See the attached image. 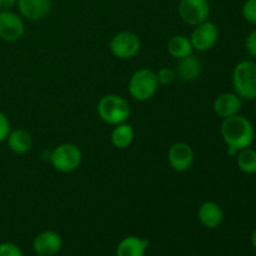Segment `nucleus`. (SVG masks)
Returning <instances> with one entry per match:
<instances>
[{"label":"nucleus","instance_id":"nucleus-1","mask_svg":"<svg viewBox=\"0 0 256 256\" xmlns=\"http://www.w3.org/2000/svg\"><path fill=\"white\" fill-rule=\"evenodd\" d=\"M222 136L228 148L240 152L252 146L255 139V129L248 118L236 114L222 120Z\"/></svg>","mask_w":256,"mask_h":256},{"label":"nucleus","instance_id":"nucleus-2","mask_svg":"<svg viewBox=\"0 0 256 256\" xmlns=\"http://www.w3.org/2000/svg\"><path fill=\"white\" fill-rule=\"evenodd\" d=\"M234 92L242 100H256V62L242 60L235 65L232 75Z\"/></svg>","mask_w":256,"mask_h":256},{"label":"nucleus","instance_id":"nucleus-3","mask_svg":"<svg viewBox=\"0 0 256 256\" xmlns=\"http://www.w3.org/2000/svg\"><path fill=\"white\" fill-rule=\"evenodd\" d=\"M98 114L106 124L115 125L126 122L130 116V105L125 98L115 94H108L98 102Z\"/></svg>","mask_w":256,"mask_h":256},{"label":"nucleus","instance_id":"nucleus-4","mask_svg":"<svg viewBox=\"0 0 256 256\" xmlns=\"http://www.w3.org/2000/svg\"><path fill=\"white\" fill-rule=\"evenodd\" d=\"M130 96L136 102H148L152 99L159 89L156 72L150 69H139L132 75L129 80Z\"/></svg>","mask_w":256,"mask_h":256},{"label":"nucleus","instance_id":"nucleus-5","mask_svg":"<svg viewBox=\"0 0 256 256\" xmlns=\"http://www.w3.org/2000/svg\"><path fill=\"white\" fill-rule=\"evenodd\" d=\"M82 160V150L78 145L72 142H64L54 148L49 154V162L56 172H72L80 166Z\"/></svg>","mask_w":256,"mask_h":256},{"label":"nucleus","instance_id":"nucleus-6","mask_svg":"<svg viewBox=\"0 0 256 256\" xmlns=\"http://www.w3.org/2000/svg\"><path fill=\"white\" fill-rule=\"evenodd\" d=\"M110 52L115 58L122 60L132 59L139 54L142 49V42L139 35L132 32L122 30L116 32L110 40Z\"/></svg>","mask_w":256,"mask_h":256},{"label":"nucleus","instance_id":"nucleus-7","mask_svg":"<svg viewBox=\"0 0 256 256\" xmlns=\"http://www.w3.org/2000/svg\"><path fill=\"white\" fill-rule=\"evenodd\" d=\"M178 12L182 22L195 26L209 19L210 2L209 0H179Z\"/></svg>","mask_w":256,"mask_h":256},{"label":"nucleus","instance_id":"nucleus-8","mask_svg":"<svg viewBox=\"0 0 256 256\" xmlns=\"http://www.w3.org/2000/svg\"><path fill=\"white\" fill-rule=\"evenodd\" d=\"M192 49L198 52H209L215 46L219 39V29L212 22H202L195 25L192 35H190Z\"/></svg>","mask_w":256,"mask_h":256},{"label":"nucleus","instance_id":"nucleus-9","mask_svg":"<svg viewBox=\"0 0 256 256\" xmlns=\"http://www.w3.org/2000/svg\"><path fill=\"white\" fill-rule=\"evenodd\" d=\"M25 34V24L20 14L12 10H0V40L15 42Z\"/></svg>","mask_w":256,"mask_h":256},{"label":"nucleus","instance_id":"nucleus-10","mask_svg":"<svg viewBox=\"0 0 256 256\" xmlns=\"http://www.w3.org/2000/svg\"><path fill=\"white\" fill-rule=\"evenodd\" d=\"M194 150L188 142H174L168 152V162L170 166L178 172H188L194 164Z\"/></svg>","mask_w":256,"mask_h":256},{"label":"nucleus","instance_id":"nucleus-11","mask_svg":"<svg viewBox=\"0 0 256 256\" xmlns=\"http://www.w3.org/2000/svg\"><path fill=\"white\" fill-rule=\"evenodd\" d=\"M62 248V239L54 230H44L32 240V250L39 256H55Z\"/></svg>","mask_w":256,"mask_h":256},{"label":"nucleus","instance_id":"nucleus-12","mask_svg":"<svg viewBox=\"0 0 256 256\" xmlns=\"http://www.w3.org/2000/svg\"><path fill=\"white\" fill-rule=\"evenodd\" d=\"M16 6L20 16L30 22H38L50 14L52 0H18Z\"/></svg>","mask_w":256,"mask_h":256},{"label":"nucleus","instance_id":"nucleus-13","mask_svg":"<svg viewBox=\"0 0 256 256\" xmlns=\"http://www.w3.org/2000/svg\"><path fill=\"white\" fill-rule=\"evenodd\" d=\"M242 106V100L235 92H222L212 102V110L222 120L239 114Z\"/></svg>","mask_w":256,"mask_h":256},{"label":"nucleus","instance_id":"nucleus-14","mask_svg":"<svg viewBox=\"0 0 256 256\" xmlns=\"http://www.w3.org/2000/svg\"><path fill=\"white\" fill-rule=\"evenodd\" d=\"M224 210L218 202H205L198 210V219L206 229H218L224 222Z\"/></svg>","mask_w":256,"mask_h":256},{"label":"nucleus","instance_id":"nucleus-15","mask_svg":"<svg viewBox=\"0 0 256 256\" xmlns=\"http://www.w3.org/2000/svg\"><path fill=\"white\" fill-rule=\"evenodd\" d=\"M202 62L198 59V56L192 54L178 60L175 72H176V76L180 80L189 82L199 79L200 74H202Z\"/></svg>","mask_w":256,"mask_h":256},{"label":"nucleus","instance_id":"nucleus-16","mask_svg":"<svg viewBox=\"0 0 256 256\" xmlns=\"http://www.w3.org/2000/svg\"><path fill=\"white\" fill-rule=\"evenodd\" d=\"M149 245L148 240L129 235L118 244L116 256H145Z\"/></svg>","mask_w":256,"mask_h":256},{"label":"nucleus","instance_id":"nucleus-17","mask_svg":"<svg viewBox=\"0 0 256 256\" xmlns=\"http://www.w3.org/2000/svg\"><path fill=\"white\" fill-rule=\"evenodd\" d=\"M6 142L9 149L16 155L26 154L32 148V135L24 129H12Z\"/></svg>","mask_w":256,"mask_h":256},{"label":"nucleus","instance_id":"nucleus-18","mask_svg":"<svg viewBox=\"0 0 256 256\" xmlns=\"http://www.w3.org/2000/svg\"><path fill=\"white\" fill-rule=\"evenodd\" d=\"M112 144L118 149H126L132 144L135 139V130L132 125L128 122H122V124L115 125L112 129Z\"/></svg>","mask_w":256,"mask_h":256},{"label":"nucleus","instance_id":"nucleus-19","mask_svg":"<svg viewBox=\"0 0 256 256\" xmlns=\"http://www.w3.org/2000/svg\"><path fill=\"white\" fill-rule=\"evenodd\" d=\"M192 45L190 38L185 35H174L168 42V52L176 60L192 54Z\"/></svg>","mask_w":256,"mask_h":256},{"label":"nucleus","instance_id":"nucleus-20","mask_svg":"<svg viewBox=\"0 0 256 256\" xmlns=\"http://www.w3.org/2000/svg\"><path fill=\"white\" fill-rule=\"evenodd\" d=\"M236 164L244 174H256V150L250 146L240 150L236 155Z\"/></svg>","mask_w":256,"mask_h":256},{"label":"nucleus","instance_id":"nucleus-21","mask_svg":"<svg viewBox=\"0 0 256 256\" xmlns=\"http://www.w3.org/2000/svg\"><path fill=\"white\" fill-rule=\"evenodd\" d=\"M242 18L246 20L249 24L256 26V0H245L242 9Z\"/></svg>","mask_w":256,"mask_h":256},{"label":"nucleus","instance_id":"nucleus-22","mask_svg":"<svg viewBox=\"0 0 256 256\" xmlns=\"http://www.w3.org/2000/svg\"><path fill=\"white\" fill-rule=\"evenodd\" d=\"M156 79L159 85H169L176 79V72H175V69H172V68H162L158 70Z\"/></svg>","mask_w":256,"mask_h":256},{"label":"nucleus","instance_id":"nucleus-23","mask_svg":"<svg viewBox=\"0 0 256 256\" xmlns=\"http://www.w3.org/2000/svg\"><path fill=\"white\" fill-rule=\"evenodd\" d=\"M0 256H24L22 249L12 242H0Z\"/></svg>","mask_w":256,"mask_h":256},{"label":"nucleus","instance_id":"nucleus-24","mask_svg":"<svg viewBox=\"0 0 256 256\" xmlns=\"http://www.w3.org/2000/svg\"><path fill=\"white\" fill-rule=\"evenodd\" d=\"M10 132H12V125H10L9 118L4 112H0V144L6 142Z\"/></svg>","mask_w":256,"mask_h":256},{"label":"nucleus","instance_id":"nucleus-25","mask_svg":"<svg viewBox=\"0 0 256 256\" xmlns=\"http://www.w3.org/2000/svg\"><path fill=\"white\" fill-rule=\"evenodd\" d=\"M245 48H246L248 52L256 59V29L250 32V34L248 35L246 40H245Z\"/></svg>","mask_w":256,"mask_h":256},{"label":"nucleus","instance_id":"nucleus-26","mask_svg":"<svg viewBox=\"0 0 256 256\" xmlns=\"http://www.w3.org/2000/svg\"><path fill=\"white\" fill-rule=\"evenodd\" d=\"M18 0H0V10H12L16 6Z\"/></svg>","mask_w":256,"mask_h":256},{"label":"nucleus","instance_id":"nucleus-27","mask_svg":"<svg viewBox=\"0 0 256 256\" xmlns=\"http://www.w3.org/2000/svg\"><path fill=\"white\" fill-rule=\"evenodd\" d=\"M250 242H252V248L256 249V229L254 230V232H252V236H250Z\"/></svg>","mask_w":256,"mask_h":256},{"label":"nucleus","instance_id":"nucleus-28","mask_svg":"<svg viewBox=\"0 0 256 256\" xmlns=\"http://www.w3.org/2000/svg\"><path fill=\"white\" fill-rule=\"evenodd\" d=\"M255 114H256V102H255Z\"/></svg>","mask_w":256,"mask_h":256},{"label":"nucleus","instance_id":"nucleus-29","mask_svg":"<svg viewBox=\"0 0 256 256\" xmlns=\"http://www.w3.org/2000/svg\"><path fill=\"white\" fill-rule=\"evenodd\" d=\"M178 2H179V0H178Z\"/></svg>","mask_w":256,"mask_h":256}]
</instances>
